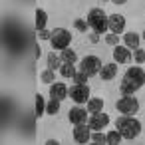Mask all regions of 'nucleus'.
Returning <instances> with one entry per match:
<instances>
[{
    "label": "nucleus",
    "instance_id": "1",
    "mask_svg": "<svg viewBox=\"0 0 145 145\" xmlns=\"http://www.w3.org/2000/svg\"><path fill=\"white\" fill-rule=\"evenodd\" d=\"M115 127L119 129V133H121L125 139H135V137L141 133V123H139L133 115H121V117H117Z\"/></svg>",
    "mask_w": 145,
    "mask_h": 145
},
{
    "label": "nucleus",
    "instance_id": "2",
    "mask_svg": "<svg viewBox=\"0 0 145 145\" xmlns=\"http://www.w3.org/2000/svg\"><path fill=\"white\" fill-rule=\"evenodd\" d=\"M88 24H89L91 30L97 32V34H103V32L109 28V24H107V14H105L101 8H91V10H89V14H88Z\"/></svg>",
    "mask_w": 145,
    "mask_h": 145
},
{
    "label": "nucleus",
    "instance_id": "3",
    "mask_svg": "<svg viewBox=\"0 0 145 145\" xmlns=\"http://www.w3.org/2000/svg\"><path fill=\"white\" fill-rule=\"evenodd\" d=\"M54 34H52V48L54 50H66L68 48V44L72 42V32H68L66 28H56V30H52Z\"/></svg>",
    "mask_w": 145,
    "mask_h": 145
},
{
    "label": "nucleus",
    "instance_id": "4",
    "mask_svg": "<svg viewBox=\"0 0 145 145\" xmlns=\"http://www.w3.org/2000/svg\"><path fill=\"white\" fill-rule=\"evenodd\" d=\"M117 111L123 113V115H135L139 111V101L133 97V95H123L117 103H115Z\"/></svg>",
    "mask_w": 145,
    "mask_h": 145
},
{
    "label": "nucleus",
    "instance_id": "5",
    "mask_svg": "<svg viewBox=\"0 0 145 145\" xmlns=\"http://www.w3.org/2000/svg\"><path fill=\"white\" fill-rule=\"evenodd\" d=\"M68 95L76 103H88L89 101V88L86 84H74V88H70Z\"/></svg>",
    "mask_w": 145,
    "mask_h": 145
},
{
    "label": "nucleus",
    "instance_id": "6",
    "mask_svg": "<svg viewBox=\"0 0 145 145\" xmlns=\"http://www.w3.org/2000/svg\"><path fill=\"white\" fill-rule=\"evenodd\" d=\"M101 60L97 58V56H86L84 60H82V64H80V68H82V72H86L88 76H93V74H99V70H101Z\"/></svg>",
    "mask_w": 145,
    "mask_h": 145
},
{
    "label": "nucleus",
    "instance_id": "7",
    "mask_svg": "<svg viewBox=\"0 0 145 145\" xmlns=\"http://www.w3.org/2000/svg\"><path fill=\"white\" fill-rule=\"evenodd\" d=\"M89 137H91V127H89V125L78 123V125L74 127V139H76V143H88Z\"/></svg>",
    "mask_w": 145,
    "mask_h": 145
},
{
    "label": "nucleus",
    "instance_id": "8",
    "mask_svg": "<svg viewBox=\"0 0 145 145\" xmlns=\"http://www.w3.org/2000/svg\"><path fill=\"white\" fill-rule=\"evenodd\" d=\"M107 123H109V115H107V113H103V111H99V113H91L89 127H91L93 131H101L103 127H107Z\"/></svg>",
    "mask_w": 145,
    "mask_h": 145
},
{
    "label": "nucleus",
    "instance_id": "9",
    "mask_svg": "<svg viewBox=\"0 0 145 145\" xmlns=\"http://www.w3.org/2000/svg\"><path fill=\"white\" fill-rule=\"evenodd\" d=\"M107 24H109V30L115 32V34H121L123 28H125V18L121 14H111L107 18Z\"/></svg>",
    "mask_w": 145,
    "mask_h": 145
},
{
    "label": "nucleus",
    "instance_id": "10",
    "mask_svg": "<svg viewBox=\"0 0 145 145\" xmlns=\"http://www.w3.org/2000/svg\"><path fill=\"white\" fill-rule=\"evenodd\" d=\"M68 117H70V121H72L74 125H78V123H86V119H88V109H82V107H72Z\"/></svg>",
    "mask_w": 145,
    "mask_h": 145
},
{
    "label": "nucleus",
    "instance_id": "11",
    "mask_svg": "<svg viewBox=\"0 0 145 145\" xmlns=\"http://www.w3.org/2000/svg\"><path fill=\"white\" fill-rule=\"evenodd\" d=\"M139 88H141V86H139L133 78H129V76H125L123 82H121V93H123V95H131V93L137 91Z\"/></svg>",
    "mask_w": 145,
    "mask_h": 145
},
{
    "label": "nucleus",
    "instance_id": "12",
    "mask_svg": "<svg viewBox=\"0 0 145 145\" xmlns=\"http://www.w3.org/2000/svg\"><path fill=\"white\" fill-rule=\"evenodd\" d=\"M113 60H115V64H127L131 60L129 48H121V46L113 48Z\"/></svg>",
    "mask_w": 145,
    "mask_h": 145
},
{
    "label": "nucleus",
    "instance_id": "13",
    "mask_svg": "<svg viewBox=\"0 0 145 145\" xmlns=\"http://www.w3.org/2000/svg\"><path fill=\"white\" fill-rule=\"evenodd\" d=\"M115 74H117V64H103V66H101V70H99V76H101V80H103V82L113 80V78H115Z\"/></svg>",
    "mask_w": 145,
    "mask_h": 145
},
{
    "label": "nucleus",
    "instance_id": "14",
    "mask_svg": "<svg viewBox=\"0 0 145 145\" xmlns=\"http://www.w3.org/2000/svg\"><path fill=\"white\" fill-rule=\"evenodd\" d=\"M68 91H70V89L66 88V84H60V82H58V84H52V88H50V95L56 97V99H60V101H62L64 97H68Z\"/></svg>",
    "mask_w": 145,
    "mask_h": 145
},
{
    "label": "nucleus",
    "instance_id": "15",
    "mask_svg": "<svg viewBox=\"0 0 145 145\" xmlns=\"http://www.w3.org/2000/svg\"><path fill=\"white\" fill-rule=\"evenodd\" d=\"M125 76L133 78V80H135V82H137L139 86H143V84H145V72H143L141 68H129Z\"/></svg>",
    "mask_w": 145,
    "mask_h": 145
},
{
    "label": "nucleus",
    "instance_id": "16",
    "mask_svg": "<svg viewBox=\"0 0 145 145\" xmlns=\"http://www.w3.org/2000/svg\"><path fill=\"white\" fill-rule=\"evenodd\" d=\"M123 42H125V46L127 48H139V34H135V32H127V34H123Z\"/></svg>",
    "mask_w": 145,
    "mask_h": 145
},
{
    "label": "nucleus",
    "instance_id": "17",
    "mask_svg": "<svg viewBox=\"0 0 145 145\" xmlns=\"http://www.w3.org/2000/svg\"><path fill=\"white\" fill-rule=\"evenodd\" d=\"M101 109H103V99H101V97H91V99L88 101V111L99 113Z\"/></svg>",
    "mask_w": 145,
    "mask_h": 145
},
{
    "label": "nucleus",
    "instance_id": "18",
    "mask_svg": "<svg viewBox=\"0 0 145 145\" xmlns=\"http://www.w3.org/2000/svg\"><path fill=\"white\" fill-rule=\"evenodd\" d=\"M46 22H48V14L42 8H38L36 10V30H44L46 28Z\"/></svg>",
    "mask_w": 145,
    "mask_h": 145
},
{
    "label": "nucleus",
    "instance_id": "19",
    "mask_svg": "<svg viewBox=\"0 0 145 145\" xmlns=\"http://www.w3.org/2000/svg\"><path fill=\"white\" fill-rule=\"evenodd\" d=\"M60 58H62L64 64H76V52L70 50V48L62 50V52H60Z\"/></svg>",
    "mask_w": 145,
    "mask_h": 145
},
{
    "label": "nucleus",
    "instance_id": "20",
    "mask_svg": "<svg viewBox=\"0 0 145 145\" xmlns=\"http://www.w3.org/2000/svg\"><path fill=\"white\" fill-rule=\"evenodd\" d=\"M58 111H60V99L52 97V99L48 101V105H46V113H50V115H56Z\"/></svg>",
    "mask_w": 145,
    "mask_h": 145
},
{
    "label": "nucleus",
    "instance_id": "21",
    "mask_svg": "<svg viewBox=\"0 0 145 145\" xmlns=\"http://www.w3.org/2000/svg\"><path fill=\"white\" fill-rule=\"evenodd\" d=\"M60 74H62L64 78H74V74H76V66H74V64H62Z\"/></svg>",
    "mask_w": 145,
    "mask_h": 145
},
{
    "label": "nucleus",
    "instance_id": "22",
    "mask_svg": "<svg viewBox=\"0 0 145 145\" xmlns=\"http://www.w3.org/2000/svg\"><path fill=\"white\" fill-rule=\"evenodd\" d=\"M60 60H62V58H58L54 52L48 54V68H50V70H60V68H62V66H60Z\"/></svg>",
    "mask_w": 145,
    "mask_h": 145
},
{
    "label": "nucleus",
    "instance_id": "23",
    "mask_svg": "<svg viewBox=\"0 0 145 145\" xmlns=\"http://www.w3.org/2000/svg\"><path fill=\"white\" fill-rule=\"evenodd\" d=\"M121 133H119V129H115V131H109L107 133V143H111V145H117L119 141H121Z\"/></svg>",
    "mask_w": 145,
    "mask_h": 145
},
{
    "label": "nucleus",
    "instance_id": "24",
    "mask_svg": "<svg viewBox=\"0 0 145 145\" xmlns=\"http://www.w3.org/2000/svg\"><path fill=\"white\" fill-rule=\"evenodd\" d=\"M44 109H46L44 97H42V95H36V117H42V115H44Z\"/></svg>",
    "mask_w": 145,
    "mask_h": 145
},
{
    "label": "nucleus",
    "instance_id": "25",
    "mask_svg": "<svg viewBox=\"0 0 145 145\" xmlns=\"http://www.w3.org/2000/svg\"><path fill=\"white\" fill-rule=\"evenodd\" d=\"M40 78H42V82H44V84H54V70H50V68H48V70H44Z\"/></svg>",
    "mask_w": 145,
    "mask_h": 145
},
{
    "label": "nucleus",
    "instance_id": "26",
    "mask_svg": "<svg viewBox=\"0 0 145 145\" xmlns=\"http://www.w3.org/2000/svg\"><path fill=\"white\" fill-rule=\"evenodd\" d=\"M88 78H89V76H88L86 72H76L72 80H74V84H86V82H88Z\"/></svg>",
    "mask_w": 145,
    "mask_h": 145
},
{
    "label": "nucleus",
    "instance_id": "27",
    "mask_svg": "<svg viewBox=\"0 0 145 145\" xmlns=\"http://www.w3.org/2000/svg\"><path fill=\"white\" fill-rule=\"evenodd\" d=\"M105 42L111 44V46H117V42H119V34H115V32L107 34V36H105Z\"/></svg>",
    "mask_w": 145,
    "mask_h": 145
},
{
    "label": "nucleus",
    "instance_id": "28",
    "mask_svg": "<svg viewBox=\"0 0 145 145\" xmlns=\"http://www.w3.org/2000/svg\"><path fill=\"white\" fill-rule=\"evenodd\" d=\"M133 60H135L137 64H145V52H143L141 48H137V50H135V56H133Z\"/></svg>",
    "mask_w": 145,
    "mask_h": 145
},
{
    "label": "nucleus",
    "instance_id": "29",
    "mask_svg": "<svg viewBox=\"0 0 145 145\" xmlns=\"http://www.w3.org/2000/svg\"><path fill=\"white\" fill-rule=\"evenodd\" d=\"M91 139H93V143H107V135H103V133H99V131H95Z\"/></svg>",
    "mask_w": 145,
    "mask_h": 145
},
{
    "label": "nucleus",
    "instance_id": "30",
    "mask_svg": "<svg viewBox=\"0 0 145 145\" xmlns=\"http://www.w3.org/2000/svg\"><path fill=\"white\" fill-rule=\"evenodd\" d=\"M52 34H54V32H50V30H46V28H44V30H38V38H40V40H52Z\"/></svg>",
    "mask_w": 145,
    "mask_h": 145
},
{
    "label": "nucleus",
    "instance_id": "31",
    "mask_svg": "<svg viewBox=\"0 0 145 145\" xmlns=\"http://www.w3.org/2000/svg\"><path fill=\"white\" fill-rule=\"evenodd\" d=\"M74 24H76V28H78L80 32H86V30H88V26H89V24H88L86 20H76Z\"/></svg>",
    "mask_w": 145,
    "mask_h": 145
},
{
    "label": "nucleus",
    "instance_id": "32",
    "mask_svg": "<svg viewBox=\"0 0 145 145\" xmlns=\"http://www.w3.org/2000/svg\"><path fill=\"white\" fill-rule=\"evenodd\" d=\"M89 40H91V42H93V44H95V42H97V40H99V34H97V32H95V34H91V38H89Z\"/></svg>",
    "mask_w": 145,
    "mask_h": 145
},
{
    "label": "nucleus",
    "instance_id": "33",
    "mask_svg": "<svg viewBox=\"0 0 145 145\" xmlns=\"http://www.w3.org/2000/svg\"><path fill=\"white\" fill-rule=\"evenodd\" d=\"M111 2H115V4H125L127 0H111Z\"/></svg>",
    "mask_w": 145,
    "mask_h": 145
},
{
    "label": "nucleus",
    "instance_id": "34",
    "mask_svg": "<svg viewBox=\"0 0 145 145\" xmlns=\"http://www.w3.org/2000/svg\"><path fill=\"white\" fill-rule=\"evenodd\" d=\"M143 40H145V30H143Z\"/></svg>",
    "mask_w": 145,
    "mask_h": 145
},
{
    "label": "nucleus",
    "instance_id": "35",
    "mask_svg": "<svg viewBox=\"0 0 145 145\" xmlns=\"http://www.w3.org/2000/svg\"><path fill=\"white\" fill-rule=\"evenodd\" d=\"M101 2H107V0H101Z\"/></svg>",
    "mask_w": 145,
    "mask_h": 145
}]
</instances>
